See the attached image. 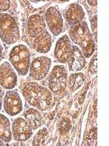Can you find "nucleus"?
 Here are the masks:
<instances>
[{
  "instance_id": "4be33fe9",
  "label": "nucleus",
  "mask_w": 109,
  "mask_h": 146,
  "mask_svg": "<svg viewBox=\"0 0 109 146\" xmlns=\"http://www.w3.org/2000/svg\"><path fill=\"white\" fill-rule=\"evenodd\" d=\"M10 7V1H0V10L1 11H6Z\"/></svg>"
},
{
  "instance_id": "39448f33",
  "label": "nucleus",
  "mask_w": 109,
  "mask_h": 146,
  "mask_svg": "<svg viewBox=\"0 0 109 146\" xmlns=\"http://www.w3.org/2000/svg\"><path fill=\"white\" fill-rule=\"evenodd\" d=\"M67 85V71L64 66L56 65L53 67L48 79V87L54 94H63Z\"/></svg>"
},
{
  "instance_id": "9d476101",
  "label": "nucleus",
  "mask_w": 109,
  "mask_h": 146,
  "mask_svg": "<svg viewBox=\"0 0 109 146\" xmlns=\"http://www.w3.org/2000/svg\"><path fill=\"white\" fill-rule=\"evenodd\" d=\"M18 77L10 63L4 62L0 66V86L5 89H12L16 86Z\"/></svg>"
},
{
  "instance_id": "412c9836",
  "label": "nucleus",
  "mask_w": 109,
  "mask_h": 146,
  "mask_svg": "<svg viewBox=\"0 0 109 146\" xmlns=\"http://www.w3.org/2000/svg\"><path fill=\"white\" fill-rule=\"evenodd\" d=\"M98 55L97 53L93 56L89 65V71L91 74H96L98 71Z\"/></svg>"
},
{
  "instance_id": "20e7f679",
  "label": "nucleus",
  "mask_w": 109,
  "mask_h": 146,
  "mask_svg": "<svg viewBox=\"0 0 109 146\" xmlns=\"http://www.w3.org/2000/svg\"><path fill=\"white\" fill-rule=\"evenodd\" d=\"M30 51L24 45L14 47L9 55V60L18 75L24 76L28 72L30 67Z\"/></svg>"
},
{
  "instance_id": "0eeeda50",
  "label": "nucleus",
  "mask_w": 109,
  "mask_h": 146,
  "mask_svg": "<svg viewBox=\"0 0 109 146\" xmlns=\"http://www.w3.org/2000/svg\"><path fill=\"white\" fill-rule=\"evenodd\" d=\"M45 19L50 32L58 36L63 29V20L60 11L57 7H50L45 13Z\"/></svg>"
},
{
  "instance_id": "f3484780",
  "label": "nucleus",
  "mask_w": 109,
  "mask_h": 146,
  "mask_svg": "<svg viewBox=\"0 0 109 146\" xmlns=\"http://www.w3.org/2000/svg\"><path fill=\"white\" fill-rule=\"evenodd\" d=\"M0 139L5 143H10L12 139L10 122L7 117L0 114Z\"/></svg>"
},
{
  "instance_id": "ddd939ff",
  "label": "nucleus",
  "mask_w": 109,
  "mask_h": 146,
  "mask_svg": "<svg viewBox=\"0 0 109 146\" xmlns=\"http://www.w3.org/2000/svg\"><path fill=\"white\" fill-rule=\"evenodd\" d=\"M46 29L44 18L39 14H34L28 18L27 21V31L32 37H36L41 34Z\"/></svg>"
},
{
  "instance_id": "6ab92c4d",
  "label": "nucleus",
  "mask_w": 109,
  "mask_h": 146,
  "mask_svg": "<svg viewBox=\"0 0 109 146\" xmlns=\"http://www.w3.org/2000/svg\"><path fill=\"white\" fill-rule=\"evenodd\" d=\"M49 137V132L47 128H42L34 136L32 145L36 146L45 145L47 139Z\"/></svg>"
},
{
  "instance_id": "a211bd4d",
  "label": "nucleus",
  "mask_w": 109,
  "mask_h": 146,
  "mask_svg": "<svg viewBox=\"0 0 109 146\" xmlns=\"http://www.w3.org/2000/svg\"><path fill=\"white\" fill-rule=\"evenodd\" d=\"M84 82V75L83 73L76 72L70 75L68 87L71 91H76L82 86Z\"/></svg>"
},
{
  "instance_id": "7ed1b4c3",
  "label": "nucleus",
  "mask_w": 109,
  "mask_h": 146,
  "mask_svg": "<svg viewBox=\"0 0 109 146\" xmlns=\"http://www.w3.org/2000/svg\"><path fill=\"white\" fill-rule=\"evenodd\" d=\"M0 39L7 45L15 43L20 39V30L13 16L0 13Z\"/></svg>"
},
{
  "instance_id": "b1692460",
  "label": "nucleus",
  "mask_w": 109,
  "mask_h": 146,
  "mask_svg": "<svg viewBox=\"0 0 109 146\" xmlns=\"http://www.w3.org/2000/svg\"><path fill=\"white\" fill-rule=\"evenodd\" d=\"M2 98H3V91H2L1 86H0V110L2 109Z\"/></svg>"
},
{
  "instance_id": "423d86ee",
  "label": "nucleus",
  "mask_w": 109,
  "mask_h": 146,
  "mask_svg": "<svg viewBox=\"0 0 109 146\" xmlns=\"http://www.w3.org/2000/svg\"><path fill=\"white\" fill-rule=\"evenodd\" d=\"M51 59L46 56L36 57L30 64V77L35 80H41L47 76L50 66Z\"/></svg>"
},
{
  "instance_id": "aec40b11",
  "label": "nucleus",
  "mask_w": 109,
  "mask_h": 146,
  "mask_svg": "<svg viewBox=\"0 0 109 146\" xmlns=\"http://www.w3.org/2000/svg\"><path fill=\"white\" fill-rule=\"evenodd\" d=\"M71 122H70L69 119L68 118H63L61 120V121L60 122L59 124V131L61 135H67L69 131V130L71 129Z\"/></svg>"
},
{
  "instance_id": "f257e3e1",
  "label": "nucleus",
  "mask_w": 109,
  "mask_h": 146,
  "mask_svg": "<svg viewBox=\"0 0 109 146\" xmlns=\"http://www.w3.org/2000/svg\"><path fill=\"white\" fill-rule=\"evenodd\" d=\"M22 94L27 102L41 111L50 109L53 105V97L51 91L35 82L24 84Z\"/></svg>"
},
{
  "instance_id": "a878e982",
  "label": "nucleus",
  "mask_w": 109,
  "mask_h": 146,
  "mask_svg": "<svg viewBox=\"0 0 109 146\" xmlns=\"http://www.w3.org/2000/svg\"><path fill=\"white\" fill-rule=\"evenodd\" d=\"M2 45H1V43H0V62H1V60H2Z\"/></svg>"
},
{
  "instance_id": "f8f14e48",
  "label": "nucleus",
  "mask_w": 109,
  "mask_h": 146,
  "mask_svg": "<svg viewBox=\"0 0 109 146\" xmlns=\"http://www.w3.org/2000/svg\"><path fill=\"white\" fill-rule=\"evenodd\" d=\"M67 62L69 70L71 72L80 71L85 66V58L82 52L76 45H71V51Z\"/></svg>"
},
{
  "instance_id": "2eb2a0df",
  "label": "nucleus",
  "mask_w": 109,
  "mask_h": 146,
  "mask_svg": "<svg viewBox=\"0 0 109 146\" xmlns=\"http://www.w3.org/2000/svg\"><path fill=\"white\" fill-rule=\"evenodd\" d=\"M35 50L40 53H46L50 51L52 46V37L49 32L45 30L41 34L36 36L33 41Z\"/></svg>"
},
{
  "instance_id": "bb28decb",
  "label": "nucleus",
  "mask_w": 109,
  "mask_h": 146,
  "mask_svg": "<svg viewBox=\"0 0 109 146\" xmlns=\"http://www.w3.org/2000/svg\"><path fill=\"white\" fill-rule=\"evenodd\" d=\"M2 145H7V144H5V142L0 139V146H2Z\"/></svg>"
},
{
  "instance_id": "4468645a",
  "label": "nucleus",
  "mask_w": 109,
  "mask_h": 146,
  "mask_svg": "<svg viewBox=\"0 0 109 146\" xmlns=\"http://www.w3.org/2000/svg\"><path fill=\"white\" fill-rule=\"evenodd\" d=\"M84 13L81 6L77 3L70 5L65 13V18L71 27L76 25L83 21Z\"/></svg>"
},
{
  "instance_id": "393cba45",
  "label": "nucleus",
  "mask_w": 109,
  "mask_h": 146,
  "mask_svg": "<svg viewBox=\"0 0 109 146\" xmlns=\"http://www.w3.org/2000/svg\"><path fill=\"white\" fill-rule=\"evenodd\" d=\"M87 2L91 6H96L98 5V1H87Z\"/></svg>"
},
{
  "instance_id": "f03ea898",
  "label": "nucleus",
  "mask_w": 109,
  "mask_h": 146,
  "mask_svg": "<svg viewBox=\"0 0 109 146\" xmlns=\"http://www.w3.org/2000/svg\"><path fill=\"white\" fill-rule=\"evenodd\" d=\"M69 36L74 43L81 48L84 56L89 58L94 53L96 48L95 43L86 21H81L71 27Z\"/></svg>"
},
{
  "instance_id": "dca6fc26",
  "label": "nucleus",
  "mask_w": 109,
  "mask_h": 146,
  "mask_svg": "<svg viewBox=\"0 0 109 146\" xmlns=\"http://www.w3.org/2000/svg\"><path fill=\"white\" fill-rule=\"evenodd\" d=\"M25 120L32 129H37L43 123V118L41 113L34 108H29L23 113Z\"/></svg>"
},
{
  "instance_id": "5701e85b",
  "label": "nucleus",
  "mask_w": 109,
  "mask_h": 146,
  "mask_svg": "<svg viewBox=\"0 0 109 146\" xmlns=\"http://www.w3.org/2000/svg\"><path fill=\"white\" fill-rule=\"evenodd\" d=\"M92 28L95 33V38L97 40V15H95L94 18L92 20Z\"/></svg>"
},
{
  "instance_id": "9b49d317",
  "label": "nucleus",
  "mask_w": 109,
  "mask_h": 146,
  "mask_svg": "<svg viewBox=\"0 0 109 146\" xmlns=\"http://www.w3.org/2000/svg\"><path fill=\"white\" fill-rule=\"evenodd\" d=\"M71 44L68 35H63L57 41L54 48V57L60 63L68 62L69 53L71 51Z\"/></svg>"
},
{
  "instance_id": "1a4fd4ad",
  "label": "nucleus",
  "mask_w": 109,
  "mask_h": 146,
  "mask_svg": "<svg viewBox=\"0 0 109 146\" xmlns=\"http://www.w3.org/2000/svg\"><path fill=\"white\" fill-rule=\"evenodd\" d=\"M12 130L14 139L18 142L26 141L33 135L32 129L23 118H18L14 120Z\"/></svg>"
},
{
  "instance_id": "6e6552de",
  "label": "nucleus",
  "mask_w": 109,
  "mask_h": 146,
  "mask_svg": "<svg viewBox=\"0 0 109 146\" xmlns=\"http://www.w3.org/2000/svg\"><path fill=\"white\" fill-rule=\"evenodd\" d=\"M5 111L11 116H15L21 113L23 104L19 94L15 91H8L4 98Z\"/></svg>"
}]
</instances>
